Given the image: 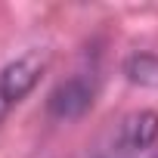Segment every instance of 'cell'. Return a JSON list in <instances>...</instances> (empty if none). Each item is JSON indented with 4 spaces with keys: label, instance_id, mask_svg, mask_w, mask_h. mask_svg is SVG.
Returning a JSON list of instances; mask_svg holds the SVG:
<instances>
[{
    "label": "cell",
    "instance_id": "cell-2",
    "mask_svg": "<svg viewBox=\"0 0 158 158\" xmlns=\"http://www.w3.org/2000/svg\"><path fill=\"white\" fill-rule=\"evenodd\" d=\"M44 68H47V53H40V50H28L0 68V124L37 87Z\"/></svg>",
    "mask_w": 158,
    "mask_h": 158
},
{
    "label": "cell",
    "instance_id": "cell-4",
    "mask_svg": "<svg viewBox=\"0 0 158 158\" xmlns=\"http://www.w3.org/2000/svg\"><path fill=\"white\" fill-rule=\"evenodd\" d=\"M124 77L130 84H139V87H152L158 90V53H130L124 59Z\"/></svg>",
    "mask_w": 158,
    "mask_h": 158
},
{
    "label": "cell",
    "instance_id": "cell-1",
    "mask_svg": "<svg viewBox=\"0 0 158 158\" xmlns=\"http://www.w3.org/2000/svg\"><path fill=\"white\" fill-rule=\"evenodd\" d=\"M96 90H99V65L96 59H87L84 65H77L65 81H59L47 99V115L53 121H77L81 115L90 112L93 99H96Z\"/></svg>",
    "mask_w": 158,
    "mask_h": 158
},
{
    "label": "cell",
    "instance_id": "cell-3",
    "mask_svg": "<svg viewBox=\"0 0 158 158\" xmlns=\"http://www.w3.org/2000/svg\"><path fill=\"white\" fill-rule=\"evenodd\" d=\"M155 139H158V112L139 109V112L127 115L118 124V130L112 133V139H109L106 149L115 158H136L146 149H152Z\"/></svg>",
    "mask_w": 158,
    "mask_h": 158
}]
</instances>
